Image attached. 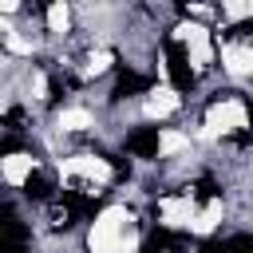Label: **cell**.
I'll list each match as a JSON object with an SVG mask.
<instances>
[{
	"label": "cell",
	"mask_w": 253,
	"mask_h": 253,
	"mask_svg": "<svg viewBox=\"0 0 253 253\" xmlns=\"http://www.w3.org/2000/svg\"><path fill=\"white\" fill-rule=\"evenodd\" d=\"M83 245L87 253H142V221L134 206L107 202L103 210H95Z\"/></svg>",
	"instance_id": "obj_1"
},
{
	"label": "cell",
	"mask_w": 253,
	"mask_h": 253,
	"mask_svg": "<svg viewBox=\"0 0 253 253\" xmlns=\"http://www.w3.org/2000/svg\"><path fill=\"white\" fill-rule=\"evenodd\" d=\"M55 178H59V190L71 194V198H99L123 174L99 150H71V154H59L55 158Z\"/></svg>",
	"instance_id": "obj_2"
},
{
	"label": "cell",
	"mask_w": 253,
	"mask_h": 253,
	"mask_svg": "<svg viewBox=\"0 0 253 253\" xmlns=\"http://www.w3.org/2000/svg\"><path fill=\"white\" fill-rule=\"evenodd\" d=\"M249 130H253V103L241 91H217L202 107V119L194 126L198 142H229V138H245Z\"/></svg>",
	"instance_id": "obj_3"
},
{
	"label": "cell",
	"mask_w": 253,
	"mask_h": 253,
	"mask_svg": "<svg viewBox=\"0 0 253 253\" xmlns=\"http://www.w3.org/2000/svg\"><path fill=\"white\" fill-rule=\"evenodd\" d=\"M166 43H174L182 51V59L194 71V79H206L217 67V32H213L210 20H194V16L174 20L170 32H166Z\"/></svg>",
	"instance_id": "obj_4"
},
{
	"label": "cell",
	"mask_w": 253,
	"mask_h": 253,
	"mask_svg": "<svg viewBox=\"0 0 253 253\" xmlns=\"http://www.w3.org/2000/svg\"><path fill=\"white\" fill-rule=\"evenodd\" d=\"M182 107H186V95H182V87L178 83H170V79H154L142 95H138V119L142 123H166V119H174V115H182Z\"/></svg>",
	"instance_id": "obj_5"
},
{
	"label": "cell",
	"mask_w": 253,
	"mask_h": 253,
	"mask_svg": "<svg viewBox=\"0 0 253 253\" xmlns=\"http://www.w3.org/2000/svg\"><path fill=\"white\" fill-rule=\"evenodd\" d=\"M40 170H43V158L32 146H12V142L4 146V154H0V178H4L8 190H24Z\"/></svg>",
	"instance_id": "obj_6"
},
{
	"label": "cell",
	"mask_w": 253,
	"mask_h": 253,
	"mask_svg": "<svg viewBox=\"0 0 253 253\" xmlns=\"http://www.w3.org/2000/svg\"><path fill=\"white\" fill-rule=\"evenodd\" d=\"M99 126V111L87 103H63L51 111V134L55 138H71V134H91Z\"/></svg>",
	"instance_id": "obj_7"
},
{
	"label": "cell",
	"mask_w": 253,
	"mask_h": 253,
	"mask_svg": "<svg viewBox=\"0 0 253 253\" xmlns=\"http://www.w3.org/2000/svg\"><path fill=\"white\" fill-rule=\"evenodd\" d=\"M249 24H253V0H249Z\"/></svg>",
	"instance_id": "obj_8"
}]
</instances>
